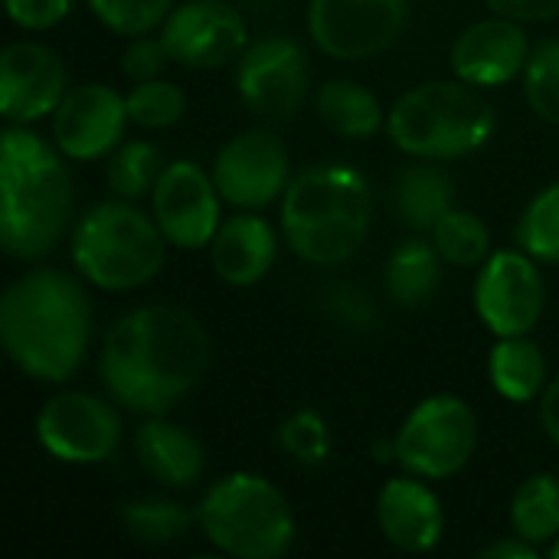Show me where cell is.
Wrapping results in <instances>:
<instances>
[{
    "instance_id": "6da1fadb",
    "label": "cell",
    "mask_w": 559,
    "mask_h": 559,
    "mask_svg": "<svg viewBox=\"0 0 559 559\" xmlns=\"http://www.w3.org/2000/svg\"><path fill=\"white\" fill-rule=\"evenodd\" d=\"M213 360L210 331L177 305H141L102 337L98 380L128 413L167 416L200 386Z\"/></svg>"
},
{
    "instance_id": "7a4b0ae2",
    "label": "cell",
    "mask_w": 559,
    "mask_h": 559,
    "mask_svg": "<svg viewBox=\"0 0 559 559\" xmlns=\"http://www.w3.org/2000/svg\"><path fill=\"white\" fill-rule=\"evenodd\" d=\"M92 334L95 311L82 275L39 265L10 282L0 298V344L36 383H69L88 357Z\"/></svg>"
},
{
    "instance_id": "3957f363",
    "label": "cell",
    "mask_w": 559,
    "mask_h": 559,
    "mask_svg": "<svg viewBox=\"0 0 559 559\" xmlns=\"http://www.w3.org/2000/svg\"><path fill=\"white\" fill-rule=\"evenodd\" d=\"M69 157L29 124L0 134V242L20 262L46 259L72 226L75 180Z\"/></svg>"
},
{
    "instance_id": "277c9868",
    "label": "cell",
    "mask_w": 559,
    "mask_h": 559,
    "mask_svg": "<svg viewBox=\"0 0 559 559\" xmlns=\"http://www.w3.org/2000/svg\"><path fill=\"white\" fill-rule=\"evenodd\" d=\"M282 236L308 265H341L360 252L373 223L370 180L341 160L292 177L282 197Z\"/></svg>"
},
{
    "instance_id": "5b68a950",
    "label": "cell",
    "mask_w": 559,
    "mask_h": 559,
    "mask_svg": "<svg viewBox=\"0 0 559 559\" xmlns=\"http://www.w3.org/2000/svg\"><path fill=\"white\" fill-rule=\"evenodd\" d=\"M498 131V111L462 79H432L403 92L386 111L390 141L416 160H462Z\"/></svg>"
},
{
    "instance_id": "8992f818",
    "label": "cell",
    "mask_w": 559,
    "mask_h": 559,
    "mask_svg": "<svg viewBox=\"0 0 559 559\" xmlns=\"http://www.w3.org/2000/svg\"><path fill=\"white\" fill-rule=\"evenodd\" d=\"M167 246L154 213L121 197L88 206L69 233L75 272L102 292H134L154 282L167 262Z\"/></svg>"
},
{
    "instance_id": "52a82bcc",
    "label": "cell",
    "mask_w": 559,
    "mask_h": 559,
    "mask_svg": "<svg viewBox=\"0 0 559 559\" xmlns=\"http://www.w3.org/2000/svg\"><path fill=\"white\" fill-rule=\"evenodd\" d=\"M200 534L226 557L278 559L295 547L298 521L288 495L255 472H233L197 504Z\"/></svg>"
},
{
    "instance_id": "ba28073f",
    "label": "cell",
    "mask_w": 559,
    "mask_h": 559,
    "mask_svg": "<svg viewBox=\"0 0 559 559\" xmlns=\"http://www.w3.org/2000/svg\"><path fill=\"white\" fill-rule=\"evenodd\" d=\"M393 442L403 472L426 481H445L472 462L478 449V416L462 396L436 393L409 409Z\"/></svg>"
},
{
    "instance_id": "9c48e42d",
    "label": "cell",
    "mask_w": 559,
    "mask_h": 559,
    "mask_svg": "<svg viewBox=\"0 0 559 559\" xmlns=\"http://www.w3.org/2000/svg\"><path fill=\"white\" fill-rule=\"evenodd\" d=\"M115 406L118 403L108 393H52L36 413L39 449L62 465H102L115 459L124 439V426Z\"/></svg>"
},
{
    "instance_id": "30bf717a",
    "label": "cell",
    "mask_w": 559,
    "mask_h": 559,
    "mask_svg": "<svg viewBox=\"0 0 559 559\" xmlns=\"http://www.w3.org/2000/svg\"><path fill=\"white\" fill-rule=\"evenodd\" d=\"M239 102L269 124H288L311 88V59L292 36H262L236 59Z\"/></svg>"
},
{
    "instance_id": "8fae6325",
    "label": "cell",
    "mask_w": 559,
    "mask_h": 559,
    "mask_svg": "<svg viewBox=\"0 0 559 559\" xmlns=\"http://www.w3.org/2000/svg\"><path fill=\"white\" fill-rule=\"evenodd\" d=\"M409 23V0H308L311 43L341 62L383 56Z\"/></svg>"
},
{
    "instance_id": "7c38bea8",
    "label": "cell",
    "mask_w": 559,
    "mask_h": 559,
    "mask_svg": "<svg viewBox=\"0 0 559 559\" xmlns=\"http://www.w3.org/2000/svg\"><path fill=\"white\" fill-rule=\"evenodd\" d=\"M475 311L495 337L531 334L547 311V278L537 259L524 249L491 252L478 265Z\"/></svg>"
},
{
    "instance_id": "4fadbf2b",
    "label": "cell",
    "mask_w": 559,
    "mask_h": 559,
    "mask_svg": "<svg viewBox=\"0 0 559 559\" xmlns=\"http://www.w3.org/2000/svg\"><path fill=\"white\" fill-rule=\"evenodd\" d=\"M292 177V151L269 128L233 134L213 160V180L233 210H265L282 203Z\"/></svg>"
},
{
    "instance_id": "5bb4252c",
    "label": "cell",
    "mask_w": 559,
    "mask_h": 559,
    "mask_svg": "<svg viewBox=\"0 0 559 559\" xmlns=\"http://www.w3.org/2000/svg\"><path fill=\"white\" fill-rule=\"evenodd\" d=\"M223 193L213 180V170L197 160H170L164 164L154 190L151 213L174 249L197 252L210 249L216 229L223 226Z\"/></svg>"
},
{
    "instance_id": "9a60e30c",
    "label": "cell",
    "mask_w": 559,
    "mask_h": 559,
    "mask_svg": "<svg viewBox=\"0 0 559 559\" xmlns=\"http://www.w3.org/2000/svg\"><path fill=\"white\" fill-rule=\"evenodd\" d=\"M170 59L183 69H219L249 46V23L229 0H183L160 23Z\"/></svg>"
},
{
    "instance_id": "2e32d148",
    "label": "cell",
    "mask_w": 559,
    "mask_h": 559,
    "mask_svg": "<svg viewBox=\"0 0 559 559\" xmlns=\"http://www.w3.org/2000/svg\"><path fill=\"white\" fill-rule=\"evenodd\" d=\"M62 56L39 39H13L0 52V115L7 124L49 118L69 92Z\"/></svg>"
},
{
    "instance_id": "e0dca14e",
    "label": "cell",
    "mask_w": 559,
    "mask_h": 559,
    "mask_svg": "<svg viewBox=\"0 0 559 559\" xmlns=\"http://www.w3.org/2000/svg\"><path fill=\"white\" fill-rule=\"evenodd\" d=\"M128 124V102L115 85L82 82L52 111V141L69 160H102L124 141Z\"/></svg>"
},
{
    "instance_id": "ac0fdd59",
    "label": "cell",
    "mask_w": 559,
    "mask_h": 559,
    "mask_svg": "<svg viewBox=\"0 0 559 559\" xmlns=\"http://www.w3.org/2000/svg\"><path fill=\"white\" fill-rule=\"evenodd\" d=\"M531 52L534 49L524 23L491 13L488 20H478L455 36L449 62L455 79L475 88H498L524 75Z\"/></svg>"
},
{
    "instance_id": "d6986e66",
    "label": "cell",
    "mask_w": 559,
    "mask_h": 559,
    "mask_svg": "<svg viewBox=\"0 0 559 559\" xmlns=\"http://www.w3.org/2000/svg\"><path fill=\"white\" fill-rule=\"evenodd\" d=\"M377 524L390 547L403 554H432L445 537V508L426 478L406 472L380 488Z\"/></svg>"
},
{
    "instance_id": "ffe728a7",
    "label": "cell",
    "mask_w": 559,
    "mask_h": 559,
    "mask_svg": "<svg viewBox=\"0 0 559 559\" xmlns=\"http://www.w3.org/2000/svg\"><path fill=\"white\" fill-rule=\"evenodd\" d=\"M278 259V233L262 210H236L210 242V262L219 282L233 288L259 285Z\"/></svg>"
},
{
    "instance_id": "44dd1931",
    "label": "cell",
    "mask_w": 559,
    "mask_h": 559,
    "mask_svg": "<svg viewBox=\"0 0 559 559\" xmlns=\"http://www.w3.org/2000/svg\"><path fill=\"white\" fill-rule=\"evenodd\" d=\"M134 455L138 465L164 488L187 491L203 481L206 475V449L203 442L170 423L167 416H144L134 432Z\"/></svg>"
},
{
    "instance_id": "7402d4cb",
    "label": "cell",
    "mask_w": 559,
    "mask_h": 559,
    "mask_svg": "<svg viewBox=\"0 0 559 559\" xmlns=\"http://www.w3.org/2000/svg\"><path fill=\"white\" fill-rule=\"evenodd\" d=\"M390 206L406 229L429 236L455 206V177L442 167V160L413 157V164H406L390 183Z\"/></svg>"
},
{
    "instance_id": "603a6c76",
    "label": "cell",
    "mask_w": 559,
    "mask_h": 559,
    "mask_svg": "<svg viewBox=\"0 0 559 559\" xmlns=\"http://www.w3.org/2000/svg\"><path fill=\"white\" fill-rule=\"evenodd\" d=\"M318 121L347 141H367L386 128V111L380 98L357 79H328L314 92Z\"/></svg>"
},
{
    "instance_id": "cb8c5ba5",
    "label": "cell",
    "mask_w": 559,
    "mask_h": 559,
    "mask_svg": "<svg viewBox=\"0 0 559 559\" xmlns=\"http://www.w3.org/2000/svg\"><path fill=\"white\" fill-rule=\"evenodd\" d=\"M442 252L436 249L432 239L426 236H413L406 242H400L390 259H386V272H383V285L393 305L400 308H423L436 298V292L442 288Z\"/></svg>"
},
{
    "instance_id": "d4e9b609",
    "label": "cell",
    "mask_w": 559,
    "mask_h": 559,
    "mask_svg": "<svg viewBox=\"0 0 559 559\" xmlns=\"http://www.w3.org/2000/svg\"><path fill=\"white\" fill-rule=\"evenodd\" d=\"M488 380L508 403H534L550 383V367L531 334L498 337L488 357Z\"/></svg>"
},
{
    "instance_id": "484cf974",
    "label": "cell",
    "mask_w": 559,
    "mask_h": 559,
    "mask_svg": "<svg viewBox=\"0 0 559 559\" xmlns=\"http://www.w3.org/2000/svg\"><path fill=\"white\" fill-rule=\"evenodd\" d=\"M511 534L531 540L534 547H550L559 537V478L537 472L511 498Z\"/></svg>"
},
{
    "instance_id": "4316f807",
    "label": "cell",
    "mask_w": 559,
    "mask_h": 559,
    "mask_svg": "<svg viewBox=\"0 0 559 559\" xmlns=\"http://www.w3.org/2000/svg\"><path fill=\"white\" fill-rule=\"evenodd\" d=\"M121 527L131 540L138 544H147V547H167V544H177L180 537L190 534V527L197 524V511L190 514L180 501L174 498H134V501H124L121 511Z\"/></svg>"
},
{
    "instance_id": "83f0119b",
    "label": "cell",
    "mask_w": 559,
    "mask_h": 559,
    "mask_svg": "<svg viewBox=\"0 0 559 559\" xmlns=\"http://www.w3.org/2000/svg\"><path fill=\"white\" fill-rule=\"evenodd\" d=\"M429 239L436 242L442 259L449 265H455V269H478L491 255V229H488V223L478 213L462 210V206H452L436 223Z\"/></svg>"
},
{
    "instance_id": "f1b7e54d",
    "label": "cell",
    "mask_w": 559,
    "mask_h": 559,
    "mask_svg": "<svg viewBox=\"0 0 559 559\" xmlns=\"http://www.w3.org/2000/svg\"><path fill=\"white\" fill-rule=\"evenodd\" d=\"M164 170V154L157 144L134 138V141H121L111 154H108V167H105V180L108 190L121 200H141L151 197L157 177Z\"/></svg>"
},
{
    "instance_id": "f546056e",
    "label": "cell",
    "mask_w": 559,
    "mask_h": 559,
    "mask_svg": "<svg viewBox=\"0 0 559 559\" xmlns=\"http://www.w3.org/2000/svg\"><path fill=\"white\" fill-rule=\"evenodd\" d=\"M518 246L544 265H559V180L534 193L518 219Z\"/></svg>"
},
{
    "instance_id": "4dcf8cb0",
    "label": "cell",
    "mask_w": 559,
    "mask_h": 559,
    "mask_svg": "<svg viewBox=\"0 0 559 559\" xmlns=\"http://www.w3.org/2000/svg\"><path fill=\"white\" fill-rule=\"evenodd\" d=\"M128 102V118L138 128L147 131H160V128H174L183 115H187V95L177 82L170 79H147V82H134L131 92L124 95Z\"/></svg>"
},
{
    "instance_id": "1f68e13d",
    "label": "cell",
    "mask_w": 559,
    "mask_h": 559,
    "mask_svg": "<svg viewBox=\"0 0 559 559\" xmlns=\"http://www.w3.org/2000/svg\"><path fill=\"white\" fill-rule=\"evenodd\" d=\"M278 445L295 465L318 468L331 459L334 439L328 419L318 409H298L278 426Z\"/></svg>"
},
{
    "instance_id": "d6a6232c",
    "label": "cell",
    "mask_w": 559,
    "mask_h": 559,
    "mask_svg": "<svg viewBox=\"0 0 559 559\" xmlns=\"http://www.w3.org/2000/svg\"><path fill=\"white\" fill-rule=\"evenodd\" d=\"M92 16L118 36H144L160 29L177 0H85Z\"/></svg>"
},
{
    "instance_id": "836d02e7",
    "label": "cell",
    "mask_w": 559,
    "mask_h": 559,
    "mask_svg": "<svg viewBox=\"0 0 559 559\" xmlns=\"http://www.w3.org/2000/svg\"><path fill=\"white\" fill-rule=\"evenodd\" d=\"M524 98L540 121L559 128V39H547L531 52L524 69Z\"/></svg>"
},
{
    "instance_id": "e575fe53",
    "label": "cell",
    "mask_w": 559,
    "mask_h": 559,
    "mask_svg": "<svg viewBox=\"0 0 559 559\" xmlns=\"http://www.w3.org/2000/svg\"><path fill=\"white\" fill-rule=\"evenodd\" d=\"M170 62H174V59H170V52H167L160 33H157V36H151V33L131 36L128 46H124V52H121V75L131 79V82L160 79L164 69H167Z\"/></svg>"
},
{
    "instance_id": "d590c367",
    "label": "cell",
    "mask_w": 559,
    "mask_h": 559,
    "mask_svg": "<svg viewBox=\"0 0 559 559\" xmlns=\"http://www.w3.org/2000/svg\"><path fill=\"white\" fill-rule=\"evenodd\" d=\"M324 308H328V314L334 321H341L344 328H354V331H370L377 324L373 305L354 285H334V288H328L324 292Z\"/></svg>"
},
{
    "instance_id": "8d00e7d4",
    "label": "cell",
    "mask_w": 559,
    "mask_h": 559,
    "mask_svg": "<svg viewBox=\"0 0 559 559\" xmlns=\"http://www.w3.org/2000/svg\"><path fill=\"white\" fill-rule=\"evenodd\" d=\"M75 0H3L7 16L13 26L29 29V33H43L52 29L56 23H62L69 16Z\"/></svg>"
},
{
    "instance_id": "74e56055",
    "label": "cell",
    "mask_w": 559,
    "mask_h": 559,
    "mask_svg": "<svg viewBox=\"0 0 559 559\" xmlns=\"http://www.w3.org/2000/svg\"><path fill=\"white\" fill-rule=\"evenodd\" d=\"M491 13L518 23H547L559 16V0H485Z\"/></svg>"
},
{
    "instance_id": "f35d334b",
    "label": "cell",
    "mask_w": 559,
    "mask_h": 559,
    "mask_svg": "<svg viewBox=\"0 0 559 559\" xmlns=\"http://www.w3.org/2000/svg\"><path fill=\"white\" fill-rule=\"evenodd\" d=\"M478 559H540V547H534L531 540L511 534V537L495 540L485 550H478Z\"/></svg>"
},
{
    "instance_id": "ab89813d",
    "label": "cell",
    "mask_w": 559,
    "mask_h": 559,
    "mask_svg": "<svg viewBox=\"0 0 559 559\" xmlns=\"http://www.w3.org/2000/svg\"><path fill=\"white\" fill-rule=\"evenodd\" d=\"M537 406H540V426H544L547 439L559 449V377H554L547 383V390L540 393Z\"/></svg>"
},
{
    "instance_id": "60d3db41",
    "label": "cell",
    "mask_w": 559,
    "mask_h": 559,
    "mask_svg": "<svg viewBox=\"0 0 559 559\" xmlns=\"http://www.w3.org/2000/svg\"><path fill=\"white\" fill-rule=\"evenodd\" d=\"M547 554H550L554 559H559V537L554 540V544H550V547H547Z\"/></svg>"
}]
</instances>
